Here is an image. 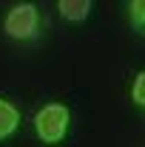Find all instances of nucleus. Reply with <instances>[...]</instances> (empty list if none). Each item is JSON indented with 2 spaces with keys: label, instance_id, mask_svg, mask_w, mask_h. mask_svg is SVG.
I'll use <instances>...</instances> for the list:
<instances>
[{
  "label": "nucleus",
  "instance_id": "f257e3e1",
  "mask_svg": "<svg viewBox=\"0 0 145 147\" xmlns=\"http://www.w3.org/2000/svg\"><path fill=\"white\" fill-rule=\"evenodd\" d=\"M71 127V110L63 102H49L34 113V133L43 144H60Z\"/></svg>",
  "mask_w": 145,
  "mask_h": 147
},
{
  "label": "nucleus",
  "instance_id": "7ed1b4c3",
  "mask_svg": "<svg viewBox=\"0 0 145 147\" xmlns=\"http://www.w3.org/2000/svg\"><path fill=\"white\" fill-rule=\"evenodd\" d=\"M57 9H60L63 20L83 23V20H88L91 9H94V0H57Z\"/></svg>",
  "mask_w": 145,
  "mask_h": 147
},
{
  "label": "nucleus",
  "instance_id": "f03ea898",
  "mask_svg": "<svg viewBox=\"0 0 145 147\" xmlns=\"http://www.w3.org/2000/svg\"><path fill=\"white\" fill-rule=\"evenodd\" d=\"M3 31L12 37V40H20V42L34 40L40 34V9H37L34 3H14L6 11Z\"/></svg>",
  "mask_w": 145,
  "mask_h": 147
},
{
  "label": "nucleus",
  "instance_id": "20e7f679",
  "mask_svg": "<svg viewBox=\"0 0 145 147\" xmlns=\"http://www.w3.org/2000/svg\"><path fill=\"white\" fill-rule=\"evenodd\" d=\"M20 127V110L9 102V99H3L0 96V142H6V139H12Z\"/></svg>",
  "mask_w": 145,
  "mask_h": 147
},
{
  "label": "nucleus",
  "instance_id": "423d86ee",
  "mask_svg": "<svg viewBox=\"0 0 145 147\" xmlns=\"http://www.w3.org/2000/svg\"><path fill=\"white\" fill-rule=\"evenodd\" d=\"M131 99H134V105H145V71H137L134 76V88H131Z\"/></svg>",
  "mask_w": 145,
  "mask_h": 147
},
{
  "label": "nucleus",
  "instance_id": "39448f33",
  "mask_svg": "<svg viewBox=\"0 0 145 147\" xmlns=\"http://www.w3.org/2000/svg\"><path fill=\"white\" fill-rule=\"evenodd\" d=\"M128 17H131V26H134L137 31H142L145 28V0H131Z\"/></svg>",
  "mask_w": 145,
  "mask_h": 147
}]
</instances>
